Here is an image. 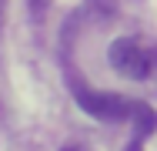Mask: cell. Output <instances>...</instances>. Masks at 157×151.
Here are the masks:
<instances>
[{"label": "cell", "mask_w": 157, "mask_h": 151, "mask_svg": "<svg viewBox=\"0 0 157 151\" xmlns=\"http://www.w3.org/2000/svg\"><path fill=\"white\" fill-rule=\"evenodd\" d=\"M63 151H84V148H63Z\"/></svg>", "instance_id": "cell-4"}, {"label": "cell", "mask_w": 157, "mask_h": 151, "mask_svg": "<svg viewBox=\"0 0 157 151\" xmlns=\"http://www.w3.org/2000/svg\"><path fill=\"white\" fill-rule=\"evenodd\" d=\"M3 3H7V0H0V17H3Z\"/></svg>", "instance_id": "cell-3"}, {"label": "cell", "mask_w": 157, "mask_h": 151, "mask_svg": "<svg viewBox=\"0 0 157 151\" xmlns=\"http://www.w3.org/2000/svg\"><path fill=\"white\" fill-rule=\"evenodd\" d=\"M110 67L117 74H124L130 81H147L151 71H154V60H151V51L134 40V37H117L110 44Z\"/></svg>", "instance_id": "cell-2"}, {"label": "cell", "mask_w": 157, "mask_h": 151, "mask_svg": "<svg viewBox=\"0 0 157 151\" xmlns=\"http://www.w3.org/2000/svg\"><path fill=\"white\" fill-rule=\"evenodd\" d=\"M70 91L77 97V104L90 114V118H100V121H121V118H130V104L121 94H110V91H94L87 88L84 81H70Z\"/></svg>", "instance_id": "cell-1"}]
</instances>
